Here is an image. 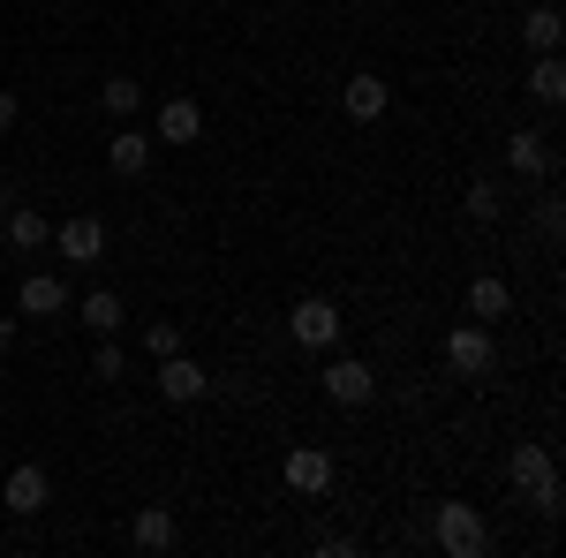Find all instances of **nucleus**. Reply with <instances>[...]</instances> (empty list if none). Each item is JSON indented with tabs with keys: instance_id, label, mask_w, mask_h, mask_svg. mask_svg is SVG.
<instances>
[{
	"instance_id": "nucleus-6",
	"label": "nucleus",
	"mask_w": 566,
	"mask_h": 558,
	"mask_svg": "<svg viewBox=\"0 0 566 558\" xmlns=\"http://www.w3.org/2000/svg\"><path fill=\"white\" fill-rule=\"evenodd\" d=\"M212 370H205V362H189V355H159V400H167V408H197V400H212Z\"/></svg>"
},
{
	"instance_id": "nucleus-7",
	"label": "nucleus",
	"mask_w": 566,
	"mask_h": 558,
	"mask_svg": "<svg viewBox=\"0 0 566 558\" xmlns=\"http://www.w3.org/2000/svg\"><path fill=\"white\" fill-rule=\"evenodd\" d=\"M0 506H8L15 520H39L45 506H53V475H45L39 461H15L8 483H0Z\"/></svg>"
},
{
	"instance_id": "nucleus-1",
	"label": "nucleus",
	"mask_w": 566,
	"mask_h": 558,
	"mask_svg": "<svg viewBox=\"0 0 566 558\" xmlns=\"http://www.w3.org/2000/svg\"><path fill=\"white\" fill-rule=\"evenodd\" d=\"M506 483H514L544 520H559L566 491H559V468H552V445H514V453H506Z\"/></svg>"
},
{
	"instance_id": "nucleus-22",
	"label": "nucleus",
	"mask_w": 566,
	"mask_h": 558,
	"mask_svg": "<svg viewBox=\"0 0 566 558\" xmlns=\"http://www.w3.org/2000/svg\"><path fill=\"white\" fill-rule=\"evenodd\" d=\"M98 106H106L114 122H129V114H144V84H136V76H106V84H98Z\"/></svg>"
},
{
	"instance_id": "nucleus-15",
	"label": "nucleus",
	"mask_w": 566,
	"mask_h": 558,
	"mask_svg": "<svg viewBox=\"0 0 566 558\" xmlns=\"http://www.w3.org/2000/svg\"><path fill=\"white\" fill-rule=\"evenodd\" d=\"M205 136V106L197 98H159V144H197Z\"/></svg>"
},
{
	"instance_id": "nucleus-11",
	"label": "nucleus",
	"mask_w": 566,
	"mask_h": 558,
	"mask_svg": "<svg viewBox=\"0 0 566 558\" xmlns=\"http://www.w3.org/2000/svg\"><path fill=\"white\" fill-rule=\"evenodd\" d=\"M151 151H159V136H151V129H129V122L106 136V167L122 173V181H136V173L151 167Z\"/></svg>"
},
{
	"instance_id": "nucleus-3",
	"label": "nucleus",
	"mask_w": 566,
	"mask_h": 558,
	"mask_svg": "<svg viewBox=\"0 0 566 558\" xmlns=\"http://www.w3.org/2000/svg\"><path fill=\"white\" fill-rule=\"evenodd\" d=\"M287 333H295V347H310V355H333L340 333H348V325H340V302L333 295H303L295 309H287Z\"/></svg>"
},
{
	"instance_id": "nucleus-24",
	"label": "nucleus",
	"mask_w": 566,
	"mask_h": 558,
	"mask_svg": "<svg viewBox=\"0 0 566 558\" xmlns=\"http://www.w3.org/2000/svg\"><path fill=\"white\" fill-rule=\"evenodd\" d=\"M181 347V325H167V317H159V325H144V355H151V362H159V355H175Z\"/></svg>"
},
{
	"instance_id": "nucleus-21",
	"label": "nucleus",
	"mask_w": 566,
	"mask_h": 558,
	"mask_svg": "<svg viewBox=\"0 0 566 558\" xmlns=\"http://www.w3.org/2000/svg\"><path fill=\"white\" fill-rule=\"evenodd\" d=\"M461 212L476 219V227H491V219L506 212V189H499V181H491V173H476V181H469V189H461Z\"/></svg>"
},
{
	"instance_id": "nucleus-9",
	"label": "nucleus",
	"mask_w": 566,
	"mask_h": 558,
	"mask_svg": "<svg viewBox=\"0 0 566 558\" xmlns=\"http://www.w3.org/2000/svg\"><path fill=\"white\" fill-rule=\"evenodd\" d=\"M280 483H287L295 498H325V491H333V453H317V445H295V453L280 461Z\"/></svg>"
},
{
	"instance_id": "nucleus-13",
	"label": "nucleus",
	"mask_w": 566,
	"mask_h": 558,
	"mask_svg": "<svg viewBox=\"0 0 566 558\" xmlns=\"http://www.w3.org/2000/svg\"><path fill=\"white\" fill-rule=\"evenodd\" d=\"M386 106H392V91H386V76H370V69L340 84V114H348V122H378Z\"/></svg>"
},
{
	"instance_id": "nucleus-26",
	"label": "nucleus",
	"mask_w": 566,
	"mask_h": 558,
	"mask_svg": "<svg viewBox=\"0 0 566 558\" xmlns=\"http://www.w3.org/2000/svg\"><path fill=\"white\" fill-rule=\"evenodd\" d=\"M15 114H23V106H15V91H0V136L15 129Z\"/></svg>"
},
{
	"instance_id": "nucleus-5",
	"label": "nucleus",
	"mask_w": 566,
	"mask_h": 558,
	"mask_svg": "<svg viewBox=\"0 0 566 558\" xmlns=\"http://www.w3.org/2000/svg\"><path fill=\"white\" fill-rule=\"evenodd\" d=\"M317 386H325V400H333V408H370V400H378V370L333 347V362H325V378H317Z\"/></svg>"
},
{
	"instance_id": "nucleus-2",
	"label": "nucleus",
	"mask_w": 566,
	"mask_h": 558,
	"mask_svg": "<svg viewBox=\"0 0 566 558\" xmlns=\"http://www.w3.org/2000/svg\"><path fill=\"white\" fill-rule=\"evenodd\" d=\"M431 544L446 558H483L491 551V520H483L476 506H461V498H446V506L431 514Z\"/></svg>"
},
{
	"instance_id": "nucleus-27",
	"label": "nucleus",
	"mask_w": 566,
	"mask_h": 558,
	"mask_svg": "<svg viewBox=\"0 0 566 558\" xmlns=\"http://www.w3.org/2000/svg\"><path fill=\"white\" fill-rule=\"evenodd\" d=\"M15 340H23V317H0V355H8Z\"/></svg>"
},
{
	"instance_id": "nucleus-4",
	"label": "nucleus",
	"mask_w": 566,
	"mask_h": 558,
	"mask_svg": "<svg viewBox=\"0 0 566 558\" xmlns=\"http://www.w3.org/2000/svg\"><path fill=\"white\" fill-rule=\"evenodd\" d=\"M491 362H499V340H491V325L461 317V325L446 333V370H453V378H491Z\"/></svg>"
},
{
	"instance_id": "nucleus-16",
	"label": "nucleus",
	"mask_w": 566,
	"mask_h": 558,
	"mask_svg": "<svg viewBox=\"0 0 566 558\" xmlns=\"http://www.w3.org/2000/svg\"><path fill=\"white\" fill-rule=\"evenodd\" d=\"M45 242H53V219H45L39 204H8V250L31 257V250H45Z\"/></svg>"
},
{
	"instance_id": "nucleus-20",
	"label": "nucleus",
	"mask_w": 566,
	"mask_h": 558,
	"mask_svg": "<svg viewBox=\"0 0 566 558\" xmlns=\"http://www.w3.org/2000/svg\"><path fill=\"white\" fill-rule=\"evenodd\" d=\"M76 317H84L91 333H122V317H129V309H122V295H114V287H91V295L76 302Z\"/></svg>"
},
{
	"instance_id": "nucleus-18",
	"label": "nucleus",
	"mask_w": 566,
	"mask_h": 558,
	"mask_svg": "<svg viewBox=\"0 0 566 558\" xmlns=\"http://www.w3.org/2000/svg\"><path fill=\"white\" fill-rule=\"evenodd\" d=\"M129 544L136 551H175V514H167V506H136Z\"/></svg>"
},
{
	"instance_id": "nucleus-23",
	"label": "nucleus",
	"mask_w": 566,
	"mask_h": 558,
	"mask_svg": "<svg viewBox=\"0 0 566 558\" xmlns=\"http://www.w3.org/2000/svg\"><path fill=\"white\" fill-rule=\"evenodd\" d=\"M91 378H98V386H122V378H129V355H122L114 333H98V347H91Z\"/></svg>"
},
{
	"instance_id": "nucleus-12",
	"label": "nucleus",
	"mask_w": 566,
	"mask_h": 558,
	"mask_svg": "<svg viewBox=\"0 0 566 558\" xmlns=\"http://www.w3.org/2000/svg\"><path fill=\"white\" fill-rule=\"evenodd\" d=\"M461 309H469L476 325H506V317H514V287H506L499 272H483V280H469V295H461Z\"/></svg>"
},
{
	"instance_id": "nucleus-8",
	"label": "nucleus",
	"mask_w": 566,
	"mask_h": 558,
	"mask_svg": "<svg viewBox=\"0 0 566 558\" xmlns=\"http://www.w3.org/2000/svg\"><path fill=\"white\" fill-rule=\"evenodd\" d=\"M53 250H61L69 264H98V257H106V219H98V212L61 219V227H53Z\"/></svg>"
},
{
	"instance_id": "nucleus-10",
	"label": "nucleus",
	"mask_w": 566,
	"mask_h": 558,
	"mask_svg": "<svg viewBox=\"0 0 566 558\" xmlns=\"http://www.w3.org/2000/svg\"><path fill=\"white\" fill-rule=\"evenodd\" d=\"M61 309H69V280H61V272H23L15 317H61Z\"/></svg>"
},
{
	"instance_id": "nucleus-17",
	"label": "nucleus",
	"mask_w": 566,
	"mask_h": 558,
	"mask_svg": "<svg viewBox=\"0 0 566 558\" xmlns=\"http://www.w3.org/2000/svg\"><path fill=\"white\" fill-rule=\"evenodd\" d=\"M559 39H566V15L552 8V0H536V8L522 15V45L528 53H559Z\"/></svg>"
},
{
	"instance_id": "nucleus-14",
	"label": "nucleus",
	"mask_w": 566,
	"mask_h": 558,
	"mask_svg": "<svg viewBox=\"0 0 566 558\" xmlns=\"http://www.w3.org/2000/svg\"><path fill=\"white\" fill-rule=\"evenodd\" d=\"M506 173H522V181H544L552 173V144L536 129H514L506 136Z\"/></svg>"
},
{
	"instance_id": "nucleus-25",
	"label": "nucleus",
	"mask_w": 566,
	"mask_h": 558,
	"mask_svg": "<svg viewBox=\"0 0 566 558\" xmlns=\"http://www.w3.org/2000/svg\"><path fill=\"white\" fill-rule=\"evenodd\" d=\"M317 558H355V536H317Z\"/></svg>"
},
{
	"instance_id": "nucleus-19",
	"label": "nucleus",
	"mask_w": 566,
	"mask_h": 558,
	"mask_svg": "<svg viewBox=\"0 0 566 558\" xmlns=\"http://www.w3.org/2000/svg\"><path fill=\"white\" fill-rule=\"evenodd\" d=\"M528 98H536V106H559V98H566L559 53H536V61H528Z\"/></svg>"
}]
</instances>
